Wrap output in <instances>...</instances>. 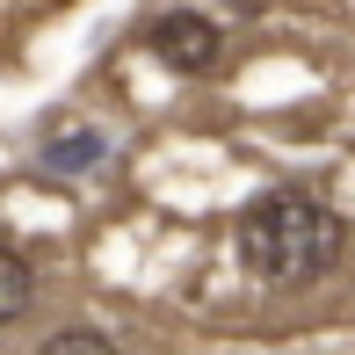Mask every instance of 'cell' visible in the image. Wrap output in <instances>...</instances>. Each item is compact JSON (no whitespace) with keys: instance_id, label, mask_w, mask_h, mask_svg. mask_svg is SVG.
Listing matches in <instances>:
<instances>
[{"instance_id":"cell-3","label":"cell","mask_w":355,"mask_h":355,"mask_svg":"<svg viewBox=\"0 0 355 355\" xmlns=\"http://www.w3.org/2000/svg\"><path fill=\"white\" fill-rule=\"evenodd\" d=\"M145 44H153L159 66L182 73V80L218 73V58H225V29H218L203 8H167V15H153V22H145Z\"/></svg>"},{"instance_id":"cell-5","label":"cell","mask_w":355,"mask_h":355,"mask_svg":"<svg viewBox=\"0 0 355 355\" xmlns=\"http://www.w3.org/2000/svg\"><path fill=\"white\" fill-rule=\"evenodd\" d=\"M37 355H123L116 341H109L102 327H58V334H44Z\"/></svg>"},{"instance_id":"cell-4","label":"cell","mask_w":355,"mask_h":355,"mask_svg":"<svg viewBox=\"0 0 355 355\" xmlns=\"http://www.w3.org/2000/svg\"><path fill=\"white\" fill-rule=\"evenodd\" d=\"M29 304H37V261H29L15 239H0V334L22 327Z\"/></svg>"},{"instance_id":"cell-1","label":"cell","mask_w":355,"mask_h":355,"mask_svg":"<svg viewBox=\"0 0 355 355\" xmlns=\"http://www.w3.org/2000/svg\"><path fill=\"white\" fill-rule=\"evenodd\" d=\"M232 254L254 283L268 290H304L348 254V218L312 189H261L232 218Z\"/></svg>"},{"instance_id":"cell-2","label":"cell","mask_w":355,"mask_h":355,"mask_svg":"<svg viewBox=\"0 0 355 355\" xmlns=\"http://www.w3.org/2000/svg\"><path fill=\"white\" fill-rule=\"evenodd\" d=\"M109 153H116V138H109L102 123L73 116V109H51V116L37 123V145H29L37 174H51V182H87V174L109 167Z\"/></svg>"}]
</instances>
